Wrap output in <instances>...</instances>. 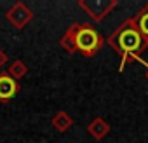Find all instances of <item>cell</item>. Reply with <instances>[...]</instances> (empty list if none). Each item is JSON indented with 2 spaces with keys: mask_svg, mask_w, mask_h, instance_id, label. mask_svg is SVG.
<instances>
[{
  "mask_svg": "<svg viewBox=\"0 0 148 143\" xmlns=\"http://www.w3.org/2000/svg\"><path fill=\"white\" fill-rule=\"evenodd\" d=\"M18 91H19V86L9 74H0V101L7 103L11 98H14Z\"/></svg>",
  "mask_w": 148,
  "mask_h": 143,
  "instance_id": "cell-5",
  "label": "cell"
},
{
  "mask_svg": "<svg viewBox=\"0 0 148 143\" xmlns=\"http://www.w3.org/2000/svg\"><path fill=\"white\" fill-rule=\"evenodd\" d=\"M5 18H7V21H9L12 26L23 28V26H26L28 21L33 18V14H32V11H30L23 2H18L16 6H12V7L7 11Z\"/></svg>",
  "mask_w": 148,
  "mask_h": 143,
  "instance_id": "cell-4",
  "label": "cell"
},
{
  "mask_svg": "<svg viewBox=\"0 0 148 143\" xmlns=\"http://www.w3.org/2000/svg\"><path fill=\"white\" fill-rule=\"evenodd\" d=\"M71 124H73L71 117H70L68 113H64V112H58V113L52 117V126H54V127H56L59 133H64V131H68Z\"/></svg>",
  "mask_w": 148,
  "mask_h": 143,
  "instance_id": "cell-8",
  "label": "cell"
},
{
  "mask_svg": "<svg viewBox=\"0 0 148 143\" xmlns=\"http://www.w3.org/2000/svg\"><path fill=\"white\" fill-rule=\"evenodd\" d=\"M108 44H110L117 52H120V56H122L119 72H124V68H125V65H127L129 61L138 59V61L145 63L139 54L148 47V38L138 30V26H136V23H134L132 18L125 19V21L110 35Z\"/></svg>",
  "mask_w": 148,
  "mask_h": 143,
  "instance_id": "cell-1",
  "label": "cell"
},
{
  "mask_svg": "<svg viewBox=\"0 0 148 143\" xmlns=\"http://www.w3.org/2000/svg\"><path fill=\"white\" fill-rule=\"evenodd\" d=\"M87 131H89V134L91 136H94L96 140H101V138H105L106 134H108V131H110V126L103 120V119H94L89 126H87Z\"/></svg>",
  "mask_w": 148,
  "mask_h": 143,
  "instance_id": "cell-6",
  "label": "cell"
},
{
  "mask_svg": "<svg viewBox=\"0 0 148 143\" xmlns=\"http://www.w3.org/2000/svg\"><path fill=\"white\" fill-rule=\"evenodd\" d=\"M7 59H9V56H7V54L2 51V49H0V68H2V66L7 63Z\"/></svg>",
  "mask_w": 148,
  "mask_h": 143,
  "instance_id": "cell-11",
  "label": "cell"
},
{
  "mask_svg": "<svg viewBox=\"0 0 148 143\" xmlns=\"http://www.w3.org/2000/svg\"><path fill=\"white\" fill-rule=\"evenodd\" d=\"M134 23H136V26H138V30L148 38V6L141 11V12H138L134 18Z\"/></svg>",
  "mask_w": 148,
  "mask_h": 143,
  "instance_id": "cell-9",
  "label": "cell"
},
{
  "mask_svg": "<svg viewBox=\"0 0 148 143\" xmlns=\"http://www.w3.org/2000/svg\"><path fill=\"white\" fill-rule=\"evenodd\" d=\"M145 65H146V66H148V63H145Z\"/></svg>",
  "mask_w": 148,
  "mask_h": 143,
  "instance_id": "cell-12",
  "label": "cell"
},
{
  "mask_svg": "<svg viewBox=\"0 0 148 143\" xmlns=\"http://www.w3.org/2000/svg\"><path fill=\"white\" fill-rule=\"evenodd\" d=\"M79 6L94 19V21H101L115 6V0H82L79 2Z\"/></svg>",
  "mask_w": 148,
  "mask_h": 143,
  "instance_id": "cell-3",
  "label": "cell"
},
{
  "mask_svg": "<svg viewBox=\"0 0 148 143\" xmlns=\"http://www.w3.org/2000/svg\"><path fill=\"white\" fill-rule=\"evenodd\" d=\"M75 26V42H77V49L91 58L94 56L105 44L103 37L91 26V25H73Z\"/></svg>",
  "mask_w": 148,
  "mask_h": 143,
  "instance_id": "cell-2",
  "label": "cell"
},
{
  "mask_svg": "<svg viewBox=\"0 0 148 143\" xmlns=\"http://www.w3.org/2000/svg\"><path fill=\"white\" fill-rule=\"evenodd\" d=\"M61 47H63L64 51H68V52L79 51V49H77V42H75V26H70V28L64 32V35L61 37Z\"/></svg>",
  "mask_w": 148,
  "mask_h": 143,
  "instance_id": "cell-7",
  "label": "cell"
},
{
  "mask_svg": "<svg viewBox=\"0 0 148 143\" xmlns=\"http://www.w3.org/2000/svg\"><path fill=\"white\" fill-rule=\"evenodd\" d=\"M26 72H28L26 65H25L21 59H16V61L9 66V72H7V74H9L14 80H18V79H21V77H25V75H26Z\"/></svg>",
  "mask_w": 148,
  "mask_h": 143,
  "instance_id": "cell-10",
  "label": "cell"
}]
</instances>
